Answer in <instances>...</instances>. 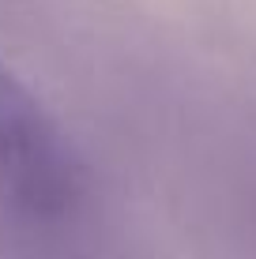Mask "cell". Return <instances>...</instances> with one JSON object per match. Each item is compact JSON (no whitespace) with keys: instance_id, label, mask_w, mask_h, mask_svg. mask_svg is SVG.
<instances>
[{"instance_id":"6da1fadb","label":"cell","mask_w":256,"mask_h":259,"mask_svg":"<svg viewBox=\"0 0 256 259\" xmlns=\"http://www.w3.org/2000/svg\"><path fill=\"white\" fill-rule=\"evenodd\" d=\"M0 192L30 214H57L79 192V162L60 128L0 64Z\"/></svg>"}]
</instances>
